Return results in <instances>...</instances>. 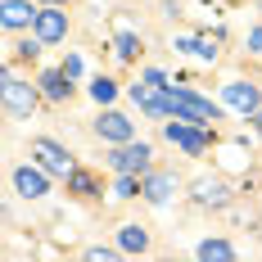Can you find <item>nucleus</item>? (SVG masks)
<instances>
[{"label": "nucleus", "mask_w": 262, "mask_h": 262, "mask_svg": "<svg viewBox=\"0 0 262 262\" xmlns=\"http://www.w3.org/2000/svg\"><path fill=\"white\" fill-rule=\"evenodd\" d=\"M167 108L177 118H185V122H199V127L217 122V104L204 100V95H194V91H185V86H167Z\"/></svg>", "instance_id": "nucleus-1"}, {"label": "nucleus", "mask_w": 262, "mask_h": 262, "mask_svg": "<svg viewBox=\"0 0 262 262\" xmlns=\"http://www.w3.org/2000/svg\"><path fill=\"white\" fill-rule=\"evenodd\" d=\"M32 158L46 172H54V177H73V158H68L63 145H54V140H32Z\"/></svg>", "instance_id": "nucleus-2"}, {"label": "nucleus", "mask_w": 262, "mask_h": 262, "mask_svg": "<svg viewBox=\"0 0 262 262\" xmlns=\"http://www.w3.org/2000/svg\"><path fill=\"white\" fill-rule=\"evenodd\" d=\"M5 108L14 118H32L36 108V86L32 81H18V77H5Z\"/></svg>", "instance_id": "nucleus-3"}, {"label": "nucleus", "mask_w": 262, "mask_h": 262, "mask_svg": "<svg viewBox=\"0 0 262 262\" xmlns=\"http://www.w3.org/2000/svg\"><path fill=\"white\" fill-rule=\"evenodd\" d=\"M32 32L50 46V41H63L68 36V18L59 14V5H50V9H36V23H32Z\"/></svg>", "instance_id": "nucleus-4"}, {"label": "nucleus", "mask_w": 262, "mask_h": 262, "mask_svg": "<svg viewBox=\"0 0 262 262\" xmlns=\"http://www.w3.org/2000/svg\"><path fill=\"white\" fill-rule=\"evenodd\" d=\"M167 140H172V145H181L185 154H204V149H208V136H204V131H194V127H185V118L167 122Z\"/></svg>", "instance_id": "nucleus-5"}, {"label": "nucleus", "mask_w": 262, "mask_h": 262, "mask_svg": "<svg viewBox=\"0 0 262 262\" xmlns=\"http://www.w3.org/2000/svg\"><path fill=\"white\" fill-rule=\"evenodd\" d=\"M108 163H113L118 172H149V145H131V140H127Z\"/></svg>", "instance_id": "nucleus-6"}, {"label": "nucleus", "mask_w": 262, "mask_h": 262, "mask_svg": "<svg viewBox=\"0 0 262 262\" xmlns=\"http://www.w3.org/2000/svg\"><path fill=\"white\" fill-rule=\"evenodd\" d=\"M222 100L239 113H258V86H249V81H231L226 91H222Z\"/></svg>", "instance_id": "nucleus-7"}, {"label": "nucleus", "mask_w": 262, "mask_h": 262, "mask_svg": "<svg viewBox=\"0 0 262 262\" xmlns=\"http://www.w3.org/2000/svg\"><path fill=\"white\" fill-rule=\"evenodd\" d=\"M14 185H18V194H27V199H41V194L50 190V181H46L41 167H18V172H14Z\"/></svg>", "instance_id": "nucleus-8"}, {"label": "nucleus", "mask_w": 262, "mask_h": 262, "mask_svg": "<svg viewBox=\"0 0 262 262\" xmlns=\"http://www.w3.org/2000/svg\"><path fill=\"white\" fill-rule=\"evenodd\" d=\"M95 131L104 136L108 145H127V140H131V122L122 118V113H104V118L95 122Z\"/></svg>", "instance_id": "nucleus-9"}, {"label": "nucleus", "mask_w": 262, "mask_h": 262, "mask_svg": "<svg viewBox=\"0 0 262 262\" xmlns=\"http://www.w3.org/2000/svg\"><path fill=\"white\" fill-rule=\"evenodd\" d=\"M0 18H5V27L14 32V27H27V23H36V9H32L27 0H5V14H0Z\"/></svg>", "instance_id": "nucleus-10"}, {"label": "nucleus", "mask_w": 262, "mask_h": 262, "mask_svg": "<svg viewBox=\"0 0 262 262\" xmlns=\"http://www.w3.org/2000/svg\"><path fill=\"white\" fill-rule=\"evenodd\" d=\"M172 190H177V181H172V177H149L140 194H145L149 204H167V199H172Z\"/></svg>", "instance_id": "nucleus-11"}, {"label": "nucleus", "mask_w": 262, "mask_h": 262, "mask_svg": "<svg viewBox=\"0 0 262 262\" xmlns=\"http://www.w3.org/2000/svg\"><path fill=\"white\" fill-rule=\"evenodd\" d=\"M194 199H199V204H226V185L204 177V181H194Z\"/></svg>", "instance_id": "nucleus-12"}, {"label": "nucleus", "mask_w": 262, "mask_h": 262, "mask_svg": "<svg viewBox=\"0 0 262 262\" xmlns=\"http://www.w3.org/2000/svg\"><path fill=\"white\" fill-rule=\"evenodd\" d=\"M68 81H73V77L59 68V73H46V77H41V86H46V95H50V100H68V91H73Z\"/></svg>", "instance_id": "nucleus-13"}, {"label": "nucleus", "mask_w": 262, "mask_h": 262, "mask_svg": "<svg viewBox=\"0 0 262 262\" xmlns=\"http://www.w3.org/2000/svg\"><path fill=\"white\" fill-rule=\"evenodd\" d=\"M181 50L204 54V59H217V36H185V41H181Z\"/></svg>", "instance_id": "nucleus-14"}, {"label": "nucleus", "mask_w": 262, "mask_h": 262, "mask_svg": "<svg viewBox=\"0 0 262 262\" xmlns=\"http://www.w3.org/2000/svg\"><path fill=\"white\" fill-rule=\"evenodd\" d=\"M145 244H149V235L140 226H122V253H140Z\"/></svg>", "instance_id": "nucleus-15"}, {"label": "nucleus", "mask_w": 262, "mask_h": 262, "mask_svg": "<svg viewBox=\"0 0 262 262\" xmlns=\"http://www.w3.org/2000/svg\"><path fill=\"white\" fill-rule=\"evenodd\" d=\"M199 258H235V249H231V244H226V239H204V244H199Z\"/></svg>", "instance_id": "nucleus-16"}, {"label": "nucleus", "mask_w": 262, "mask_h": 262, "mask_svg": "<svg viewBox=\"0 0 262 262\" xmlns=\"http://www.w3.org/2000/svg\"><path fill=\"white\" fill-rule=\"evenodd\" d=\"M113 95H118V86H113L108 77H95V81H91V100H95V104H108Z\"/></svg>", "instance_id": "nucleus-17"}, {"label": "nucleus", "mask_w": 262, "mask_h": 262, "mask_svg": "<svg viewBox=\"0 0 262 262\" xmlns=\"http://www.w3.org/2000/svg\"><path fill=\"white\" fill-rule=\"evenodd\" d=\"M118 54H122V59H136V54H140V36H136V32H118Z\"/></svg>", "instance_id": "nucleus-18"}, {"label": "nucleus", "mask_w": 262, "mask_h": 262, "mask_svg": "<svg viewBox=\"0 0 262 262\" xmlns=\"http://www.w3.org/2000/svg\"><path fill=\"white\" fill-rule=\"evenodd\" d=\"M136 190H140V181H136V172H122V177H118V185H113V194H118V199H131Z\"/></svg>", "instance_id": "nucleus-19"}, {"label": "nucleus", "mask_w": 262, "mask_h": 262, "mask_svg": "<svg viewBox=\"0 0 262 262\" xmlns=\"http://www.w3.org/2000/svg\"><path fill=\"white\" fill-rule=\"evenodd\" d=\"M68 185H73V194H95V177H86V172H73Z\"/></svg>", "instance_id": "nucleus-20"}, {"label": "nucleus", "mask_w": 262, "mask_h": 262, "mask_svg": "<svg viewBox=\"0 0 262 262\" xmlns=\"http://www.w3.org/2000/svg\"><path fill=\"white\" fill-rule=\"evenodd\" d=\"M63 73H68V77H81V59H77V54L63 59Z\"/></svg>", "instance_id": "nucleus-21"}, {"label": "nucleus", "mask_w": 262, "mask_h": 262, "mask_svg": "<svg viewBox=\"0 0 262 262\" xmlns=\"http://www.w3.org/2000/svg\"><path fill=\"white\" fill-rule=\"evenodd\" d=\"M86 258H95V262L104 258V262H108V258H113V249H104V244H95V249H91V253H86Z\"/></svg>", "instance_id": "nucleus-22"}, {"label": "nucleus", "mask_w": 262, "mask_h": 262, "mask_svg": "<svg viewBox=\"0 0 262 262\" xmlns=\"http://www.w3.org/2000/svg\"><path fill=\"white\" fill-rule=\"evenodd\" d=\"M145 81H149V86H163V91H167V77H163L158 68H154V73H145Z\"/></svg>", "instance_id": "nucleus-23"}, {"label": "nucleus", "mask_w": 262, "mask_h": 262, "mask_svg": "<svg viewBox=\"0 0 262 262\" xmlns=\"http://www.w3.org/2000/svg\"><path fill=\"white\" fill-rule=\"evenodd\" d=\"M249 46H253V50L262 54V27H253V32H249Z\"/></svg>", "instance_id": "nucleus-24"}, {"label": "nucleus", "mask_w": 262, "mask_h": 262, "mask_svg": "<svg viewBox=\"0 0 262 262\" xmlns=\"http://www.w3.org/2000/svg\"><path fill=\"white\" fill-rule=\"evenodd\" d=\"M46 5H63V0H46Z\"/></svg>", "instance_id": "nucleus-25"}]
</instances>
